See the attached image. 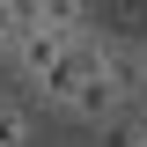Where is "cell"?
<instances>
[{
    "label": "cell",
    "instance_id": "obj_1",
    "mask_svg": "<svg viewBox=\"0 0 147 147\" xmlns=\"http://www.w3.org/2000/svg\"><path fill=\"white\" fill-rule=\"evenodd\" d=\"M103 52H110V37H103V30H88V37H66V44H59V59L37 74V96L66 110V96L81 88V81H96V74H103Z\"/></svg>",
    "mask_w": 147,
    "mask_h": 147
},
{
    "label": "cell",
    "instance_id": "obj_2",
    "mask_svg": "<svg viewBox=\"0 0 147 147\" xmlns=\"http://www.w3.org/2000/svg\"><path fill=\"white\" fill-rule=\"evenodd\" d=\"M118 110H125V96H118L110 74H96V81H81V88L66 96V118H81V125H110Z\"/></svg>",
    "mask_w": 147,
    "mask_h": 147
},
{
    "label": "cell",
    "instance_id": "obj_3",
    "mask_svg": "<svg viewBox=\"0 0 147 147\" xmlns=\"http://www.w3.org/2000/svg\"><path fill=\"white\" fill-rule=\"evenodd\" d=\"M103 74L118 81V96H125V103H140V96H147V44H125V37H110Z\"/></svg>",
    "mask_w": 147,
    "mask_h": 147
},
{
    "label": "cell",
    "instance_id": "obj_4",
    "mask_svg": "<svg viewBox=\"0 0 147 147\" xmlns=\"http://www.w3.org/2000/svg\"><path fill=\"white\" fill-rule=\"evenodd\" d=\"M96 132H103V147H140V132H147V118H140V110H118V118H110V125H96Z\"/></svg>",
    "mask_w": 147,
    "mask_h": 147
},
{
    "label": "cell",
    "instance_id": "obj_5",
    "mask_svg": "<svg viewBox=\"0 0 147 147\" xmlns=\"http://www.w3.org/2000/svg\"><path fill=\"white\" fill-rule=\"evenodd\" d=\"M0 147H30V110H22V103L0 110Z\"/></svg>",
    "mask_w": 147,
    "mask_h": 147
},
{
    "label": "cell",
    "instance_id": "obj_6",
    "mask_svg": "<svg viewBox=\"0 0 147 147\" xmlns=\"http://www.w3.org/2000/svg\"><path fill=\"white\" fill-rule=\"evenodd\" d=\"M7 52H15V44H7V22H0V66H7Z\"/></svg>",
    "mask_w": 147,
    "mask_h": 147
},
{
    "label": "cell",
    "instance_id": "obj_7",
    "mask_svg": "<svg viewBox=\"0 0 147 147\" xmlns=\"http://www.w3.org/2000/svg\"><path fill=\"white\" fill-rule=\"evenodd\" d=\"M7 103H15V96H7V88H0V110H7Z\"/></svg>",
    "mask_w": 147,
    "mask_h": 147
},
{
    "label": "cell",
    "instance_id": "obj_8",
    "mask_svg": "<svg viewBox=\"0 0 147 147\" xmlns=\"http://www.w3.org/2000/svg\"><path fill=\"white\" fill-rule=\"evenodd\" d=\"M140 147H147V132H140Z\"/></svg>",
    "mask_w": 147,
    "mask_h": 147
}]
</instances>
